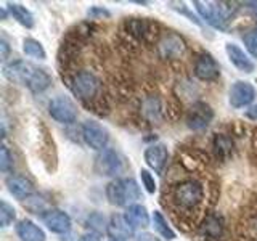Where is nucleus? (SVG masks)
<instances>
[{
    "mask_svg": "<svg viewBox=\"0 0 257 241\" xmlns=\"http://www.w3.org/2000/svg\"><path fill=\"white\" fill-rule=\"evenodd\" d=\"M163 204L179 227L190 230L203 220L201 217L207 206L206 183L191 177L169 185L163 193Z\"/></svg>",
    "mask_w": 257,
    "mask_h": 241,
    "instance_id": "obj_1",
    "label": "nucleus"
},
{
    "mask_svg": "<svg viewBox=\"0 0 257 241\" xmlns=\"http://www.w3.org/2000/svg\"><path fill=\"white\" fill-rule=\"evenodd\" d=\"M68 85L71 92L85 108L93 111L95 114L104 116L109 111L108 95L103 80L88 69H76L71 72Z\"/></svg>",
    "mask_w": 257,
    "mask_h": 241,
    "instance_id": "obj_2",
    "label": "nucleus"
},
{
    "mask_svg": "<svg viewBox=\"0 0 257 241\" xmlns=\"http://www.w3.org/2000/svg\"><path fill=\"white\" fill-rule=\"evenodd\" d=\"M4 76L10 82L26 85L34 93L47 90L52 84V77L48 76V72L34 66L32 63L23 60H15L12 63H7L4 66Z\"/></svg>",
    "mask_w": 257,
    "mask_h": 241,
    "instance_id": "obj_3",
    "label": "nucleus"
},
{
    "mask_svg": "<svg viewBox=\"0 0 257 241\" xmlns=\"http://www.w3.org/2000/svg\"><path fill=\"white\" fill-rule=\"evenodd\" d=\"M122 32L127 39H134L145 45H156L163 34L159 23L150 18H127L122 23Z\"/></svg>",
    "mask_w": 257,
    "mask_h": 241,
    "instance_id": "obj_4",
    "label": "nucleus"
},
{
    "mask_svg": "<svg viewBox=\"0 0 257 241\" xmlns=\"http://www.w3.org/2000/svg\"><path fill=\"white\" fill-rule=\"evenodd\" d=\"M193 5L196 7V12L207 24L222 31L227 29V24L236 13L235 4L228 2H201V0H196Z\"/></svg>",
    "mask_w": 257,
    "mask_h": 241,
    "instance_id": "obj_5",
    "label": "nucleus"
},
{
    "mask_svg": "<svg viewBox=\"0 0 257 241\" xmlns=\"http://www.w3.org/2000/svg\"><path fill=\"white\" fill-rule=\"evenodd\" d=\"M106 198L112 206H134L142 198L140 187L134 179H116L108 183Z\"/></svg>",
    "mask_w": 257,
    "mask_h": 241,
    "instance_id": "obj_6",
    "label": "nucleus"
},
{
    "mask_svg": "<svg viewBox=\"0 0 257 241\" xmlns=\"http://www.w3.org/2000/svg\"><path fill=\"white\" fill-rule=\"evenodd\" d=\"M95 172L103 177H116L124 171V161L112 148H104L95 158Z\"/></svg>",
    "mask_w": 257,
    "mask_h": 241,
    "instance_id": "obj_7",
    "label": "nucleus"
},
{
    "mask_svg": "<svg viewBox=\"0 0 257 241\" xmlns=\"http://www.w3.org/2000/svg\"><path fill=\"white\" fill-rule=\"evenodd\" d=\"M156 50L161 58L164 60H179L187 50V45H185L183 39L179 34L167 31L161 34L156 44Z\"/></svg>",
    "mask_w": 257,
    "mask_h": 241,
    "instance_id": "obj_8",
    "label": "nucleus"
},
{
    "mask_svg": "<svg viewBox=\"0 0 257 241\" xmlns=\"http://www.w3.org/2000/svg\"><path fill=\"white\" fill-rule=\"evenodd\" d=\"M48 112L60 124H72L77 119V106L71 98L64 95L55 96L48 103Z\"/></svg>",
    "mask_w": 257,
    "mask_h": 241,
    "instance_id": "obj_9",
    "label": "nucleus"
},
{
    "mask_svg": "<svg viewBox=\"0 0 257 241\" xmlns=\"http://www.w3.org/2000/svg\"><path fill=\"white\" fill-rule=\"evenodd\" d=\"M82 139L90 148L103 151L109 142V132L96 120H85L82 124Z\"/></svg>",
    "mask_w": 257,
    "mask_h": 241,
    "instance_id": "obj_10",
    "label": "nucleus"
},
{
    "mask_svg": "<svg viewBox=\"0 0 257 241\" xmlns=\"http://www.w3.org/2000/svg\"><path fill=\"white\" fill-rule=\"evenodd\" d=\"M225 233L223 217L219 214H207L198 225V235L204 241H220Z\"/></svg>",
    "mask_w": 257,
    "mask_h": 241,
    "instance_id": "obj_11",
    "label": "nucleus"
},
{
    "mask_svg": "<svg viewBox=\"0 0 257 241\" xmlns=\"http://www.w3.org/2000/svg\"><path fill=\"white\" fill-rule=\"evenodd\" d=\"M195 76L199 80H204V82H212V80L219 79L220 76V66L219 63L215 61V58L207 52H203L198 55V58L195 61Z\"/></svg>",
    "mask_w": 257,
    "mask_h": 241,
    "instance_id": "obj_12",
    "label": "nucleus"
},
{
    "mask_svg": "<svg viewBox=\"0 0 257 241\" xmlns=\"http://www.w3.org/2000/svg\"><path fill=\"white\" fill-rule=\"evenodd\" d=\"M212 117H214L212 108L207 103L196 101L191 104V108L187 112V126L193 129V131H201V129H206L209 126Z\"/></svg>",
    "mask_w": 257,
    "mask_h": 241,
    "instance_id": "obj_13",
    "label": "nucleus"
},
{
    "mask_svg": "<svg viewBox=\"0 0 257 241\" xmlns=\"http://www.w3.org/2000/svg\"><path fill=\"white\" fill-rule=\"evenodd\" d=\"M255 98V88L247 80H236L231 85L228 93V101L233 108H244L251 104Z\"/></svg>",
    "mask_w": 257,
    "mask_h": 241,
    "instance_id": "obj_14",
    "label": "nucleus"
},
{
    "mask_svg": "<svg viewBox=\"0 0 257 241\" xmlns=\"http://www.w3.org/2000/svg\"><path fill=\"white\" fill-rule=\"evenodd\" d=\"M167 161H169V151L164 143H155L145 150V163L156 174H161L164 171Z\"/></svg>",
    "mask_w": 257,
    "mask_h": 241,
    "instance_id": "obj_15",
    "label": "nucleus"
},
{
    "mask_svg": "<svg viewBox=\"0 0 257 241\" xmlns=\"http://www.w3.org/2000/svg\"><path fill=\"white\" fill-rule=\"evenodd\" d=\"M42 220L47 225V228L58 233V235H66L71 230V219L66 212L58 211V209H50L42 215Z\"/></svg>",
    "mask_w": 257,
    "mask_h": 241,
    "instance_id": "obj_16",
    "label": "nucleus"
},
{
    "mask_svg": "<svg viewBox=\"0 0 257 241\" xmlns=\"http://www.w3.org/2000/svg\"><path fill=\"white\" fill-rule=\"evenodd\" d=\"M140 112L150 124H159L164 114L163 101L158 95H147L140 103Z\"/></svg>",
    "mask_w": 257,
    "mask_h": 241,
    "instance_id": "obj_17",
    "label": "nucleus"
},
{
    "mask_svg": "<svg viewBox=\"0 0 257 241\" xmlns=\"http://www.w3.org/2000/svg\"><path fill=\"white\" fill-rule=\"evenodd\" d=\"M5 183H7V190L15 198L26 199L34 193V183L26 175H10Z\"/></svg>",
    "mask_w": 257,
    "mask_h": 241,
    "instance_id": "obj_18",
    "label": "nucleus"
},
{
    "mask_svg": "<svg viewBox=\"0 0 257 241\" xmlns=\"http://www.w3.org/2000/svg\"><path fill=\"white\" fill-rule=\"evenodd\" d=\"M225 52H227L228 60L231 61V64L236 69L247 72V74L254 71V68H255L254 61L249 58L247 53H244V50H241L236 44H227V45H225Z\"/></svg>",
    "mask_w": 257,
    "mask_h": 241,
    "instance_id": "obj_19",
    "label": "nucleus"
},
{
    "mask_svg": "<svg viewBox=\"0 0 257 241\" xmlns=\"http://www.w3.org/2000/svg\"><path fill=\"white\" fill-rule=\"evenodd\" d=\"M124 219L125 222L131 225V227L135 228H145L150 225V215L147 207L142 206V204H134V206H128L124 212Z\"/></svg>",
    "mask_w": 257,
    "mask_h": 241,
    "instance_id": "obj_20",
    "label": "nucleus"
},
{
    "mask_svg": "<svg viewBox=\"0 0 257 241\" xmlns=\"http://www.w3.org/2000/svg\"><path fill=\"white\" fill-rule=\"evenodd\" d=\"M16 235L21 241H45L44 230L29 219H23L16 223Z\"/></svg>",
    "mask_w": 257,
    "mask_h": 241,
    "instance_id": "obj_21",
    "label": "nucleus"
},
{
    "mask_svg": "<svg viewBox=\"0 0 257 241\" xmlns=\"http://www.w3.org/2000/svg\"><path fill=\"white\" fill-rule=\"evenodd\" d=\"M212 148H214V155L217 159H227L231 151H233V140L230 137L223 135V134H215L214 140H212Z\"/></svg>",
    "mask_w": 257,
    "mask_h": 241,
    "instance_id": "obj_22",
    "label": "nucleus"
},
{
    "mask_svg": "<svg viewBox=\"0 0 257 241\" xmlns=\"http://www.w3.org/2000/svg\"><path fill=\"white\" fill-rule=\"evenodd\" d=\"M108 230L111 233L112 239H120L125 236H131L134 228L125 222L124 215H112V219L108 225Z\"/></svg>",
    "mask_w": 257,
    "mask_h": 241,
    "instance_id": "obj_23",
    "label": "nucleus"
},
{
    "mask_svg": "<svg viewBox=\"0 0 257 241\" xmlns=\"http://www.w3.org/2000/svg\"><path fill=\"white\" fill-rule=\"evenodd\" d=\"M8 12H10L13 18L20 24H23L24 28L34 26V16H32V13L21 4H8Z\"/></svg>",
    "mask_w": 257,
    "mask_h": 241,
    "instance_id": "obj_24",
    "label": "nucleus"
},
{
    "mask_svg": "<svg viewBox=\"0 0 257 241\" xmlns=\"http://www.w3.org/2000/svg\"><path fill=\"white\" fill-rule=\"evenodd\" d=\"M153 228L156 230V233L161 236V238H164L166 241H172L175 239V233L174 230L169 227V223L167 220L164 219V215L161 214V212H155L153 214Z\"/></svg>",
    "mask_w": 257,
    "mask_h": 241,
    "instance_id": "obj_25",
    "label": "nucleus"
},
{
    "mask_svg": "<svg viewBox=\"0 0 257 241\" xmlns=\"http://www.w3.org/2000/svg\"><path fill=\"white\" fill-rule=\"evenodd\" d=\"M23 52L26 53L28 56H31V58H37V60H45V50H44V47L42 44L39 42V40L36 39H24V42H23Z\"/></svg>",
    "mask_w": 257,
    "mask_h": 241,
    "instance_id": "obj_26",
    "label": "nucleus"
},
{
    "mask_svg": "<svg viewBox=\"0 0 257 241\" xmlns=\"http://www.w3.org/2000/svg\"><path fill=\"white\" fill-rule=\"evenodd\" d=\"M16 219V211L12 204H8L7 201H2L0 203V225L2 228H7L8 225L13 223V220Z\"/></svg>",
    "mask_w": 257,
    "mask_h": 241,
    "instance_id": "obj_27",
    "label": "nucleus"
},
{
    "mask_svg": "<svg viewBox=\"0 0 257 241\" xmlns=\"http://www.w3.org/2000/svg\"><path fill=\"white\" fill-rule=\"evenodd\" d=\"M241 230H243V236L249 239H257V215L246 219V222L241 225Z\"/></svg>",
    "mask_w": 257,
    "mask_h": 241,
    "instance_id": "obj_28",
    "label": "nucleus"
},
{
    "mask_svg": "<svg viewBox=\"0 0 257 241\" xmlns=\"http://www.w3.org/2000/svg\"><path fill=\"white\" fill-rule=\"evenodd\" d=\"M243 40H244L246 50L251 53L254 58H257V28L247 31L243 37Z\"/></svg>",
    "mask_w": 257,
    "mask_h": 241,
    "instance_id": "obj_29",
    "label": "nucleus"
},
{
    "mask_svg": "<svg viewBox=\"0 0 257 241\" xmlns=\"http://www.w3.org/2000/svg\"><path fill=\"white\" fill-rule=\"evenodd\" d=\"M13 167V158H12V153L8 150L5 145L0 147V171L2 172H10Z\"/></svg>",
    "mask_w": 257,
    "mask_h": 241,
    "instance_id": "obj_30",
    "label": "nucleus"
},
{
    "mask_svg": "<svg viewBox=\"0 0 257 241\" xmlns=\"http://www.w3.org/2000/svg\"><path fill=\"white\" fill-rule=\"evenodd\" d=\"M140 179H142V185L145 187L150 195L156 191V180H155V175H153L148 169H142L140 171Z\"/></svg>",
    "mask_w": 257,
    "mask_h": 241,
    "instance_id": "obj_31",
    "label": "nucleus"
},
{
    "mask_svg": "<svg viewBox=\"0 0 257 241\" xmlns=\"http://www.w3.org/2000/svg\"><path fill=\"white\" fill-rule=\"evenodd\" d=\"M88 16L90 18H96V16H109V12L108 10H104V8H98V7H93L88 10Z\"/></svg>",
    "mask_w": 257,
    "mask_h": 241,
    "instance_id": "obj_32",
    "label": "nucleus"
},
{
    "mask_svg": "<svg viewBox=\"0 0 257 241\" xmlns=\"http://www.w3.org/2000/svg\"><path fill=\"white\" fill-rule=\"evenodd\" d=\"M243 5H244V8L247 12H251L252 18L257 21V2H244Z\"/></svg>",
    "mask_w": 257,
    "mask_h": 241,
    "instance_id": "obj_33",
    "label": "nucleus"
},
{
    "mask_svg": "<svg viewBox=\"0 0 257 241\" xmlns=\"http://www.w3.org/2000/svg\"><path fill=\"white\" fill-rule=\"evenodd\" d=\"M246 117H249V119H252V120H257V104H252V106H249L247 109H246Z\"/></svg>",
    "mask_w": 257,
    "mask_h": 241,
    "instance_id": "obj_34",
    "label": "nucleus"
},
{
    "mask_svg": "<svg viewBox=\"0 0 257 241\" xmlns=\"http://www.w3.org/2000/svg\"><path fill=\"white\" fill-rule=\"evenodd\" d=\"M0 48H2V60H7L8 52H10V47H8V44H7V40H5V39L0 40Z\"/></svg>",
    "mask_w": 257,
    "mask_h": 241,
    "instance_id": "obj_35",
    "label": "nucleus"
},
{
    "mask_svg": "<svg viewBox=\"0 0 257 241\" xmlns=\"http://www.w3.org/2000/svg\"><path fill=\"white\" fill-rule=\"evenodd\" d=\"M79 241H100V238L93 235V233H85V235H82L79 238Z\"/></svg>",
    "mask_w": 257,
    "mask_h": 241,
    "instance_id": "obj_36",
    "label": "nucleus"
},
{
    "mask_svg": "<svg viewBox=\"0 0 257 241\" xmlns=\"http://www.w3.org/2000/svg\"><path fill=\"white\" fill-rule=\"evenodd\" d=\"M137 241H155V238H153L151 235H148V233H145V235L137 236Z\"/></svg>",
    "mask_w": 257,
    "mask_h": 241,
    "instance_id": "obj_37",
    "label": "nucleus"
},
{
    "mask_svg": "<svg viewBox=\"0 0 257 241\" xmlns=\"http://www.w3.org/2000/svg\"><path fill=\"white\" fill-rule=\"evenodd\" d=\"M252 150H254L255 156H257V131H255L254 135H252Z\"/></svg>",
    "mask_w": 257,
    "mask_h": 241,
    "instance_id": "obj_38",
    "label": "nucleus"
},
{
    "mask_svg": "<svg viewBox=\"0 0 257 241\" xmlns=\"http://www.w3.org/2000/svg\"><path fill=\"white\" fill-rule=\"evenodd\" d=\"M111 241H124V239H111Z\"/></svg>",
    "mask_w": 257,
    "mask_h": 241,
    "instance_id": "obj_39",
    "label": "nucleus"
}]
</instances>
